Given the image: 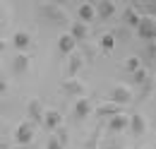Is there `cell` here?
I'll return each mask as SVG.
<instances>
[{"label":"cell","mask_w":156,"mask_h":149,"mask_svg":"<svg viewBox=\"0 0 156 149\" xmlns=\"http://www.w3.org/2000/svg\"><path fill=\"white\" fill-rule=\"evenodd\" d=\"M41 17L48 19L51 24H55V27H70V19H67V15L62 12V7L60 5H55V2H43L39 7Z\"/></svg>","instance_id":"6da1fadb"},{"label":"cell","mask_w":156,"mask_h":149,"mask_svg":"<svg viewBox=\"0 0 156 149\" xmlns=\"http://www.w3.org/2000/svg\"><path fill=\"white\" fill-rule=\"evenodd\" d=\"M147 79H149V74H147V67H139L137 72L130 74V84H135V87H142V84H147Z\"/></svg>","instance_id":"7402d4cb"},{"label":"cell","mask_w":156,"mask_h":149,"mask_svg":"<svg viewBox=\"0 0 156 149\" xmlns=\"http://www.w3.org/2000/svg\"><path fill=\"white\" fill-rule=\"evenodd\" d=\"M58 51L62 53V56H72V53H77V43H75V38L70 36L67 31L58 36Z\"/></svg>","instance_id":"7c38bea8"},{"label":"cell","mask_w":156,"mask_h":149,"mask_svg":"<svg viewBox=\"0 0 156 149\" xmlns=\"http://www.w3.org/2000/svg\"><path fill=\"white\" fill-rule=\"evenodd\" d=\"M67 34L75 38V43H79V41H84V38L89 36V27L82 24V22H75V24H70V31Z\"/></svg>","instance_id":"ffe728a7"},{"label":"cell","mask_w":156,"mask_h":149,"mask_svg":"<svg viewBox=\"0 0 156 149\" xmlns=\"http://www.w3.org/2000/svg\"><path fill=\"white\" fill-rule=\"evenodd\" d=\"M91 111H94V108H91V101H89V99H77V101H75V118H77V120L89 118Z\"/></svg>","instance_id":"9a60e30c"},{"label":"cell","mask_w":156,"mask_h":149,"mask_svg":"<svg viewBox=\"0 0 156 149\" xmlns=\"http://www.w3.org/2000/svg\"><path fill=\"white\" fill-rule=\"evenodd\" d=\"M127 128H130V132H132L135 137H142V135L147 132V120H144V115H142V113L127 115Z\"/></svg>","instance_id":"30bf717a"},{"label":"cell","mask_w":156,"mask_h":149,"mask_svg":"<svg viewBox=\"0 0 156 149\" xmlns=\"http://www.w3.org/2000/svg\"><path fill=\"white\" fill-rule=\"evenodd\" d=\"M12 46H15L20 53H27V51L31 48V36H29L27 31H17V34L12 36Z\"/></svg>","instance_id":"2e32d148"},{"label":"cell","mask_w":156,"mask_h":149,"mask_svg":"<svg viewBox=\"0 0 156 149\" xmlns=\"http://www.w3.org/2000/svg\"><path fill=\"white\" fill-rule=\"evenodd\" d=\"M82 67H84V58L79 56V53L67 56V63H65V67H62V79H75Z\"/></svg>","instance_id":"8992f818"},{"label":"cell","mask_w":156,"mask_h":149,"mask_svg":"<svg viewBox=\"0 0 156 149\" xmlns=\"http://www.w3.org/2000/svg\"><path fill=\"white\" fill-rule=\"evenodd\" d=\"M43 104H41L39 99H31L29 104H27V120L36 128V125H41V118H43Z\"/></svg>","instance_id":"9c48e42d"},{"label":"cell","mask_w":156,"mask_h":149,"mask_svg":"<svg viewBox=\"0 0 156 149\" xmlns=\"http://www.w3.org/2000/svg\"><path fill=\"white\" fill-rule=\"evenodd\" d=\"M15 149H29V147H15Z\"/></svg>","instance_id":"4316f807"},{"label":"cell","mask_w":156,"mask_h":149,"mask_svg":"<svg viewBox=\"0 0 156 149\" xmlns=\"http://www.w3.org/2000/svg\"><path fill=\"white\" fill-rule=\"evenodd\" d=\"M111 104H115V106H127V104H132V92L125 87V84H115L113 89H111V99H108Z\"/></svg>","instance_id":"52a82bcc"},{"label":"cell","mask_w":156,"mask_h":149,"mask_svg":"<svg viewBox=\"0 0 156 149\" xmlns=\"http://www.w3.org/2000/svg\"><path fill=\"white\" fill-rule=\"evenodd\" d=\"M5 46H7V43H5V41H2V38H0V53H2V51H5Z\"/></svg>","instance_id":"484cf974"},{"label":"cell","mask_w":156,"mask_h":149,"mask_svg":"<svg viewBox=\"0 0 156 149\" xmlns=\"http://www.w3.org/2000/svg\"><path fill=\"white\" fill-rule=\"evenodd\" d=\"M113 48H115V36H113V31L101 34V38H98V51H101L103 56H111Z\"/></svg>","instance_id":"ac0fdd59"},{"label":"cell","mask_w":156,"mask_h":149,"mask_svg":"<svg viewBox=\"0 0 156 149\" xmlns=\"http://www.w3.org/2000/svg\"><path fill=\"white\" fill-rule=\"evenodd\" d=\"M147 149H154V147H147Z\"/></svg>","instance_id":"83f0119b"},{"label":"cell","mask_w":156,"mask_h":149,"mask_svg":"<svg viewBox=\"0 0 156 149\" xmlns=\"http://www.w3.org/2000/svg\"><path fill=\"white\" fill-rule=\"evenodd\" d=\"M41 125L48 132L60 130V128H62V113H60L58 108H46V111H43V118H41Z\"/></svg>","instance_id":"5b68a950"},{"label":"cell","mask_w":156,"mask_h":149,"mask_svg":"<svg viewBox=\"0 0 156 149\" xmlns=\"http://www.w3.org/2000/svg\"><path fill=\"white\" fill-rule=\"evenodd\" d=\"M122 22H125V27H127V29H137L139 17L132 12V7H127V10H125V15H122Z\"/></svg>","instance_id":"603a6c76"},{"label":"cell","mask_w":156,"mask_h":149,"mask_svg":"<svg viewBox=\"0 0 156 149\" xmlns=\"http://www.w3.org/2000/svg\"><path fill=\"white\" fill-rule=\"evenodd\" d=\"M60 92L65 96H70V99H87V87L79 79H62Z\"/></svg>","instance_id":"277c9868"},{"label":"cell","mask_w":156,"mask_h":149,"mask_svg":"<svg viewBox=\"0 0 156 149\" xmlns=\"http://www.w3.org/2000/svg\"><path fill=\"white\" fill-rule=\"evenodd\" d=\"M122 130H127V115H125V113L108 118V132H113V135H120Z\"/></svg>","instance_id":"5bb4252c"},{"label":"cell","mask_w":156,"mask_h":149,"mask_svg":"<svg viewBox=\"0 0 156 149\" xmlns=\"http://www.w3.org/2000/svg\"><path fill=\"white\" fill-rule=\"evenodd\" d=\"M122 67H125V72H127V74H132V72H137L139 67H144V63H142V58H139V56H130L125 63H122Z\"/></svg>","instance_id":"44dd1931"},{"label":"cell","mask_w":156,"mask_h":149,"mask_svg":"<svg viewBox=\"0 0 156 149\" xmlns=\"http://www.w3.org/2000/svg\"><path fill=\"white\" fill-rule=\"evenodd\" d=\"M130 7H132V12H135L139 19L142 17H154V12H156L154 2H132Z\"/></svg>","instance_id":"d6986e66"},{"label":"cell","mask_w":156,"mask_h":149,"mask_svg":"<svg viewBox=\"0 0 156 149\" xmlns=\"http://www.w3.org/2000/svg\"><path fill=\"white\" fill-rule=\"evenodd\" d=\"M77 17H79L82 24H87V27H89V24L96 19V15H94V5H91V2H82V5L77 7Z\"/></svg>","instance_id":"4fadbf2b"},{"label":"cell","mask_w":156,"mask_h":149,"mask_svg":"<svg viewBox=\"0 0 156 149\" xmlns=\"http://www.w3.org/2000/svg\"><path fill=\"white\" fill-rule=\"evenodd\" d=\"M34 137H36V128L29 123V120H24L17 125V130H15V140H17V147H29L31 142H34Z\"/></svg>","instance_id":"7a4b0ae2"},{"label":"cell","mask_w":156,"mask_h":149,"mask_svg":"<svg viewBox=\"0 0 156 149\" xmlns=\"http://www.w3.org/2000/svg\"><path fill=\"white\" fill-rule=\"evenodd\" d=\"M46 149H65V147L60 144V142L55 140V137H51V140H48V144H46Z\"/></svg>","instance_id":"cb8c5ba5"},{"label":"cell","mask_w":156,"mask_h":149,"mask_svg":"<svg viewBox=\"0 0 156 149\" xmlns=\"http://www.w3.org/2000/svg\"><path fill=\"white\" fill-rule=\"evenodd\" d=\"M122 113V108L120 106H115V104H111V101H106V104H101L96 108V115L101 118V120H106V118H113V115H120Z\"/></svg>","instance_id":"e0dca14e"},{"label":"cell","mask_w":156,"mask_h":149,"mask_svg":"<svg viewBox=\"0 0 156 149\" xmlns=\"http://www.w3.org/2000/svg\"><path fill=\"white\" fill-rule=\"evenodd\" d=\"M29 67H31V58L27 56V53H17V56L12 58V74L15 77H22Z\"/></svg>","instance_id":"8fae6325"},{"label":"cell","mask_w":156,"mask_h":149,"mask_svg":"<svg viewBox=\"0 0 156 149\" xmlns=\"http://www.w3.org/2000/svg\"><path fill=\"white\" fill-rule=\"evenodd\" d=\"M135 31H137V36L142 38V41L154 43V38H156V19L154 17H142Z\"/></svg>","instance_id":"3957f363"},{"label":"cell","mask_w":156,"mask_h":149,"mask_svg":"<svg viewBox=\"0 0 156 149\" xmlns=\"http://www.w3.org/2000/svg\"><path fill=\"white\" fill-rule=\"evenodd\" d=\"M7 92V82H5V79H2V77H0V96H2V94Z\"/></svg>","instance_id":"d4e9b609"},{"label":"cell","mask_w":156,"mask_h":149,"mask_svg":"<svg viewBox=\"0 0 156 149\" xmlns=\"http://www.w3.org/2000/svg\"><path fill=\"white\" fill-rule=\"evenodd\" d=\"M91 5H94V15H96L101 22H108L118 10L113 0H98V2H91Z\"/></svg>","instance_id":"ba28073f"}]
</instances>
